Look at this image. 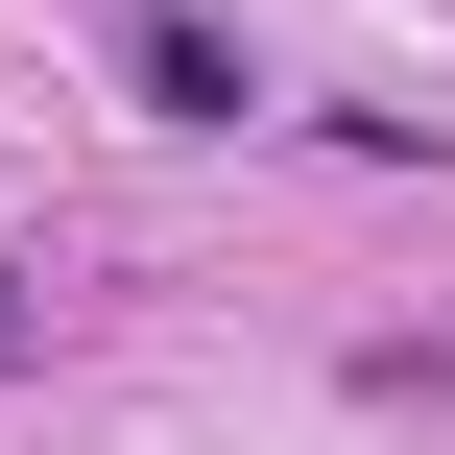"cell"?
Returning <instances> with one entry per match:
<instances>
[{
    "label": "cell",
    "mask_w": 455,
    "mask_h": 455,
    "mask_svg": "<svg viewBox=\"0 0 455 455\" xmlns=\"http://www.w3.org/2000/svg\"><path fill=\"white\" fill-rule=\"evenodd\" d=\"M120 48H144V96H168V120H240V48H216V24H192V0H144V24H120Z\"/></svg>",
    "instance_id": "6da1fadb"
}]
</instances>
